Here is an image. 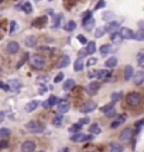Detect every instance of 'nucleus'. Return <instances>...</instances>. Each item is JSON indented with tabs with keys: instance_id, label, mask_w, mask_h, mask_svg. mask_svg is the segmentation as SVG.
Returning a JSON list of instances; mask_svg holds the SVG:
<instances>
[{
	"instance_id": "obj_1",
	"label": "nucleus",
	"mask_w": 144,
	"mask_h": 152,
	"mask_svg": "<svg viewBox=\"0 0 144 152\" xmlns=\"http://www.w3.org/2000/svg\"><path fill=\"white\" fill-rule=\"evenodd\" d=\"M30 65L33 69H37V71H41V69H44L45 65H47V59H45V56L40 54H35V55H31L30 56Z\"/></svg>"
},
{
	"instance_id": "obj_2",
	"label": "nucleus",
	"mask_w": 144,
	"mask_h": 152,
	"mask_svg": "<svg viewBox=\"0 0 144 152\" xmlns=\"http://www.w3.org/2000/svg\"><path fill=\"white\" fill-rule=\"evenodd\" d=\"M141 94H140L139 92H130L126 94V97H124V102H126V104H127L129 107H132V109H134V107H137L140 103H141Z\"/></svg>"
},
{
	"instance_id": "obj_3",
	"label": "nucleus",
	"mask_w": 144,
	"mask_h": 152,
	"mask_svg": "<svg viewBox=\"0 0 144 152\" xmlns=\"http://www.w3.org/2000/svg\"><path fill=\"white\" fill-rule=\"evenodd\" d=\"M26 130L31 134H41V132H44L45 125L43 123H40L38 120H31L26 124Z\"/></svg>"
},
{
	"instance_id": "obj_4",
	"label": "nucleus",
	"mask_w": 144,
	"mask_h": 152,
	"mask_svg": "<svg viewBox=\"0 0 144 152\" xmlns=\"http://www.w3.org/2000/svg\"><path fill=\"white\" fill-rule=\"evenodd\" d=\"M134 134H136V132H133V130H132V128H124V130L119 134V140H120V142H123V144L132 142V141H133Z\"/></svg>"
},
{
	"instance_id": "obj_5",
	"label": "nucleus",
	"mask_w": 144,
	"mask_h": 152,
	"mask_svg": "<svg viewBox=\"0 0 144 152\" xmlns=\"http://www.w3.org/2000/svg\"><path fill=\"white\" fill-rule=\"evenodd\" d=\"M20 148H21V152H35L37 142L34 141V140H26V141H23Z\"/></svg>"
},
{
	"instance_id": "obj_6",
	"label": "nucleus",
	"mask_w": 144,
	"mask_h": 152,
	"mask_svg": "<svg viewBox=\"0 0 144 152\" xmlns=\"http://www.w3.org/2000/svg\"><path fill=\"white\" fill-rule=\"evenodd\" d=\"M93 135H85L83 132H76V134H72L71 135V141L73 142H86V141H92Z\"/></svg>"
},
{
	"instance_id": "obj_7",
	"label": "nucleus",
	"mask_w": 144,
	"mask_h": 152,
	"mask_svg": "<svg viewBox=\"0 0 144 152\" xmlns=\"http://www.w3.org/2000/svg\"><path fill=\"white\" fill-rule=\"evenodd\" d=\"M18 51H20V45H18L17 41H10V42H7V45H6V54L14 55V54H17Z\"/></svg>"
},
{
	"instance_id": "obj_8",
	"label": "nucleus",
	"mask_w": 144,
	"mask_h": 152,
	"mask_svg": "<svg viewBox=\"0 0 144 152\" xmlns=\"http://www.w3.org/2000/svg\"><path fill=\"white\" fill-rule=\"evenodd\" d=\"M69 109H71V104H69V102L68 100H64V99H61L60 100V103L57 104V111L60 114H65L69 111Z\"/></svg>"
},
{
	"instance_id": "obj_9",
	"label": "nucleus",
	"mask_w": 144,
	"mask_h": 152,
	"mask_svg": "<svg viewBox=\"0 0 144 152\" xmlns=\"http://www.w3.org/2000/svg\"><path fill=\"white\" fill-rule=\"evenodd\" d=\"M96 109V103L92 102V100H88V102H85L83 104L79 106V111L81 113H90V111H93Z\"/></svg>"
},
{
	"instance_id": "obj_10",
	"label": "nucleus",
	"mask_w": 144,
	"mask_h": 152,
	"mask_svg": "<svg viewBox=\"0 0 144 152\" xmlns=\"http://www.w3.org/2000/svg\"><path fill=\"white\" fill-rule=\"evenodd\" d=\"M82 26H83V28H85L86 31H90V30L95 27V18H93V16L90 14V16H88V17H83V18H82Z\"/></svg>"
},
{
	"instance_id": "obj_11",
	"label": "nucleus",
	"mask_w": 144,
	"mask_h": 152,
	"mask_svg": "<svg viewBox=\"0 0 144 152\" xmlns=\"http://www.w3.org/2000/svg\"><path fill=\"white\" fill-rule=\"evenodd\" d=\"M99 89H100L99 82H90L88 86H86V92H88L90 96H93V94H96V93L99 92Z\"/></svg>"
},
{
	"instance_id": "obj_12",
	"label": "nucleus",
	"mask_w": 144,
	"mask_h": 152,
	"mask_svg": "<svg viewBox=\"0 0 144 152\" xmlns=\"http://www.w3.org/2000/svg\"><path fill=\"white\" fill-rule=\"evenodd\" d=\"M120 33H122L124 39H134V37H136V33H134L132 28H127V27L120 28Z\"/></svg>"
},
{
	"instance_id": "obj_13",
	"label": "nucleus",
	"mask_w": 144,
	"mask_h": 152,
	"mask_svg": "<svg viewBox=\"0 0 144 152\" xmlns=\"http://www.w3.org/2000/svg\"><path fill=\"white\" fill-rule=\"evenodd\" d=\"M133 82H134V85H136V86L143 85V82H144V71L136 72V73H134V76H133Z\"/></svg>"
},
{
	"instance_id": "obj_14",
	"label": "nucleus",
	"mask_w": 144,
	"mask_h": 152,
	"mask_svg": "<svg viewBox=\"0 0 144 152\" xmlns=\"http://www.w3.org/2000/svg\"><path fill=\"white\" fill-rule=\"evenodd\" d=\"M24 45H26L27 48H34V47L37 45V37H35V35H28V37H26Z\"/></svg>"
},
{
	"instance_id": "obj_15",
	"label": "nucleus",
	"mask_w": 144,
	"mask_h": 152,
	"mask_svg": "<svg viewBox=\"0 0 144 152\" xmlns=\"http://www.w3.org/2000/svg\"><path fill=\"white\" fill-rule=\"evenodd\" d=\"M124 121H126V115H124V114H120V115H117L116 118H115V121H113V123L110 124V128H112V130H115V128H117L119 125H122Z\"/></svg>"
},
{
	"instance_id": "obj_16",
	"label": "nucleus",
	"mask_w": 144,
	"mask_h": 152,
	"mask_svg": "<svg viewBox=\"0 0 144 152\" xmlns=\"http://www.w3.org/2000/svg\"><path fill=\"white\" fill-rule=\"evenodd\" d=\"M120 27V23H117V21H113V20H112V21H109L107 23V24H106L105 26V28H106V31H107V33H115V31H117V28Z\"/></svg>"
},
{
	"instance_id": "obj_17",
	"label": "nucleus",
	"mask_w": 144,
	"mask_h": 152,
	"mask_svg": "<svg viewBox=\"0 0 144 152\" xmlns=\"http://www.w3.org/2000/svg\"><path fill=\"white\" fill-rule=\"evenodd\" d=\"M110 39L113 44H122L124 38H123L122 33H120V30H119V31H115V33L110 34Z\"/></svg>"
},
{
	"instance_id": "obj_18",
	"label": "nucleus",
	"mask_w": 144,
	"mask_h": 152,
	"mask_svg": "<svg viewBox=\"0 0 144 152\" xmlns=\"http://www.w3.org/2000/svg\"><path fill=\"white\" fill-rule=\"evenodd\" d=\"M124 151V148H123L122 144H119L116 141H112L109 144V152H123Z\"/></svg>"
},
{
	"instance_id": "obj_19",
	"label": "nucleus",
	"mask_w": 144,
	"mask_h": 152,
	"mask_svg": "<svg viewBox=\"0 0 144 152\" xmlns=\"http://www.w3.org/2000/svg\"><path fill=\"white\" fill-rule=\"evenodd\" d=\"M47 16H41V17H37L35 20L33 21V26L34 27H37V28H41V27H44L45 24H47Z\"/></svg>"
},
{
	"instance_id": "obj_20",
	"label": "nucleus",
	"mask_w": 144,
	"mask_h": 152,
	"mask_svg": "<svg viewBox=\"0 0 144 152\" xmlns=\"http://www.w3.org/2000/svg\"><path fill=\"white\" fill-rule=\"evenodd\" d=\"M68 64H69V55L64 54L60 56V59H58V64H57V66L58 68H65V66H68Z\"/></svg>"
},
{
	"instance_id": "obj_21",
	"label": "nucleus",
	"mask_w": 144,
	"mask_h": 152,
	"mask_svg": "<svg viewBox=\"0 0 144 152\" xmlns=\"http://www.w3.org/2000/svg\"><path fill=\"white\" fill-rule=\"evenodd\" d=\"M134 76V69H133V66L132 65H127L126 68H124V80H130L132 77Z\"/></svg>"
},
{
	"instance_id": "obj_22",
	"label": "nucleus",
	"mask_w": 144,
	"mask_h": 152,
	"mask_svg": "<svg viewBox=\"0 0 144 152\" xmlns=\"http://www.w3.org/2000/svg\"><path fill=\"white\" fill-rule=\"evenodd\" d=\"M38 104H40L38 100H31L30 103L26 104V111H27V113H31V111H34V110H37Z\"/></svg>"
},
{
	"instance_id": "obj_23",
	"label": "nucleus",
	"mask_w": 144,
	"mask_h": 152,
	"mask_svg": "<svg viewBox=\"0 0 144 152\" xmlns=\"http://www.w3.org/2000/svg\"><path fill=\"white\" fill-rule=\"evenodd\" d=\"M100 55L102 56H107V55L110 54V51H112V45L110 44H105V45H102L100 47Z\"/></svg>"
},
{
	"instance_id": "obj_24",
	"label": "nucleus",
	"mask_w": 144,
	"mask_h": 152,
	"mask_svg": "<svg viewBox=\"0 0 144 152\" xmlns=\"http://www.w3.org/2000/svg\"><path fill=\"white\" fill-rule=\"evenodd\" d=\"M9 86H10V89H13V90H18L20 87H23V83H21V80H18V79H11L10 83H9Z\"/></svg>"
},
{
	"instance_id": "obj_25",
	"label": "nucleus",
	"mask_w": 144,
	"mask_h": 152,
	"mask_svg": "<svg viewBox=\"0 0 144 152\" xmlns=\"http://www.w3.org/2000/svg\"><path fill=\"white\" fill-rule=\"evenodd\" d=\"M73 86H75V80H73V79H68V80L64 82V86H62V89H64L65 92H68V90L73 89Z\"/></svg>"
},
{
	"instance_id": "obj_26",
	"label": "nucleus",
	"mask_w": 144,
	"mask_h": 152,
	"mask_svg": "<svg viewBox=\"0 0 144 152\" xmlns=\"http://www.w3.org/2000/svg\"><path fill=\"white\" fill-rule=\"evenodd\" d=\"M62 14L60 13V14H55L54 16V20H52V28H58L60 26H61V20H62Z\"/></svg>"
},
{
	"instance_id": "obj_27",
	"label": "nucleus",
	"mask_w": 144,
	"mask_h": 152,
	"mask_svg": "<svg viewBox=\"0 0 144 152\" xmlns=\"http://www.w3.org/2000/svg\"><path fill=\"white\" fill-rule=\"evenodd\" d=\"M89 132H92V135H98V134H100V132H102V130H100L99 125L95 123V124L89 125Z\"/></svg>"
},
{
	"instance_id": "obj_28",
	"label": "nucleus",
	"mask_w": 144,
	"mask_h": 152,
	"mask_svg": "<svg viewBox=\"0 0 144 152\" xmlns=\"http://www.w3.org/2000/svg\"><path fill=\"white\" fill-rule=\"evenodd\" d=\"M109 76H110V72L106 71V69L96 71V77H98V79H105V77H109Z\"/></svg>"
},
{
	"instance_id": "obj_29",
	"label": "nucleus",
	"mask_w": 144,
	"mask_h": 152,
	"mask_svg": "<svg viewBox=\"0 0 144 152\" xmlns=\"http://www.w3.org/2000/svg\"><path fill=\"white\" fill-rule=\"evenodd\" d=\"M83 62L81 58H78L76 61H75V64H73V69H75V72H82L83 71Z\"/></svg>"
},
{
	"instance_id": "obj_30",
	"label": "nucleus",
	"mask_w": 144,
	"mask_h": 152,
	"mask_svg": "<svg viewBox=\"0 0 144 152\" xmlns=\"http://www.w3.org/2000/svg\"><path fill=\"white\" fill-rule=\"evenodd\" d=\"M81 128H82V124H81V123H76V124L71 125V127L68 128V131L72 132V134H76V132H81Z\"/></svg>"
},
{
	"instance_id": "obj_31",
	"label": "nucleus",
	"mask_w": 144,
	"mask_h": 152,
	"mask_svg": "<svg viewBox=\"0 0 144 152\" xmlns=\"http://www.w3.org/2000/svg\"><path fill=\"white\" fill-rule=\"evenodd\" d=\"M106 68H109V69H112V68H115V66L117 65V59L115 58V56H112V58H109V59L105 62Z\"/></svg>"
},
{
	"instance_id": "obj_32",
	"label": "nucleus",
	"mask_w": 144,
	"mask_h": 152,
	"mask_svg": "<svg viewBox=\"0 0 144 152\" xmlns=\"http://www.w3.org/2000/svg\"><path fill=\"white\" fill-rule=\"evenodd\" d=\"M10 135H11V130L6 128V127L0 128V138H1V140H6L7 137H10Z\"/></svg>"
},
{
	"instance_id": "obj_33",
	"label": "nucleus",
	"mask_w": 144,
	"mask_h": 152,
	"mask_svg": "<svg viewBox=\"0 0 144 152\" xmlns=\"http://www.w3.org/2000/svg\"><path fill=\"white\" fill-rule=\"evenodd\" d=\"M113 17H115V14H113V11H103L102 13V18L105 20V21H112L113 20Z\"/></svg>"
},
{
	"instance_id": "obj_34",
	"label": "nucleus",
	"mask_w": 144,
	"mask_h": 152,
	"mask_svg": "<svg viewBox=\"0 0 144 152\" xmlns=\"http://www.w3.org/2000/svg\"><path fill=\"white\" fill-rule=\"evenodd\" d=\"M62 117H61V114H58V115H54V118H52V124L55 125V127H61L62 125Z\"/></svg>"
},
{
	"instance_id": "obj_35",
	"label": "nucleus",
	"mask_w": 144,
	"mask_h": 152,
	"mask_svg": "<svg viewBox=\"0 0 144 152\" xmlns=\"http://www.w3.org/2000/svg\"><path fill=\"white\" fill-rule=\"evenodd\" d=\"M86 51H88V54H95V51H96V44L93 41H90V42L86 44Z\"/></svg>"
},
{
	"instance_id": "obj_36",
	"label": "nucleus",
	"mask_w": 144,
	"mask_h": 152,
	"mask_svg": "<svg viewBox=\"0 0 144 152\" xmlns=\"http://www.w3.org/2000/svg\"><path fill=\"white\" fill-rule=\"evenodd\" d=\"M113 109H115V103H109V104H105V106L100 109V111H102L103 114H106V113H109V111L113 110Z\"/></svg>"
},
{
	"instance_id": "obj_37",
	"label": "nucleus",
	"mask_w": 144,
	"mask_h": 152,
	"mask_svg": "<svg viewBox=\"0 0 144 152\" xmlns=\"http://www.w3.org/2000/svg\"><path fill=\"white\" fill-rule=\"evenodd\" d=\"M106 33V28L105 27H99V28H96V31H95V37L96 38H100V37H103Z\"/></svg>"
},
{
	"instance_id": "obj_38",
	"label": "nucleus",
	"mask_w": 144,
	"mask_h": 152,
	"mask_svg": "<svg viewBox=\"0 0 144 152\" xmlns=\"http://www.w3.org/2000/svg\"><path fill=\"white\" fill-rule=\"evenodd\" d=\"M122 97H123V93L122 92L113 93V94H112V103H116V102H119Z\"/></svg>"
},
{
	"instance_id": "obj_39",
	"label": "nucleus",
	"mask_w": 144,
	"mask_h": 152,
	"mask_svg": "<svg viewBox=\"0 0 144 152\" xmlns=\"http://www.w3.org/2000/svg\"><path fill=\"white\" fill-rule=\"evenodd\" d=\"M75 28H76V23H75V21H69V23L67 24V26H65V30H67L68 33H71V31H73Z\"/></svg>"
},
{
	"instance_id": "obj_40",
	"label": "nucleus",
	"mask_w": 144,
	"mask_h": 152,
	"mask_svg": "<svg viewBox=\"0 0 144 152\" xmlns=\"http://www.w3.org/2000/svg\"><path fill=\"white\" fill-rule=\"evenodd\" d=\"M48 102H50V104H51V107H54V106H57V104L60 103V99L57 97V96H50V99H48Z\"/></svg>"
},
{
	"instance_id": "obj_41",
	"label": "nucleus",
	"mask_w": 144,
	"mask_h": 152,
	"mask_svg": "<svg viewBox=\"0 0 144 152\" xmlns=\"http://www.w3.org/2000/svg\"><path fill=\"white\" fill-rule=\"evenodd\" d=\"M23 10H24V13H26V14H30V13L33 11V6H31V3L26 1V3H24V7H23Z\"/></svg>"
},
{
	"instance_id": "obj_42",
	"label": "nucleus",
	"mask_w": 144,
	"mask_h": 152,
	"mask_svg": "<svg viewBox=\"0 0 144 152\" xmlns=\"http://www.w3.org/2000/svg\"><path fill=\"white\" fill-rule=\"evenodd\" d=\"M137 64H140V65L144 64V49H141L139 54H137Z\"/></svg>"
},
{
	"instance_id": "obj_43",
	"label": "nucleus",
	"mask_w": 144,
	"mask_h": 152,
	"mask_svg": "<svg viewBox=\"0 0 144 152\" xmlns=\"http://www.w3.org/2000/svg\"><path fill=\"white\" fill-rule=\"evenodd\" d=\"M134 39H137V41H144V31L139 30V31L136 33V37H134Z\"/></svg>"
},
{
	"instance_id": "obj_44",
	"label": "nucleus",
	"mask_w": 144,
	"mask_h": 152,
	"mask_svg": "<svg viewBox=\"0 0 144 152\" xmlns=\"http://www.w3.org/2000/svg\"><path fill=\"white\" fill-rule=\"evenodd\" d=\"M105 6H106V1H105V0H99V1L96 3V6H95L93 10H100V9H103Z\"/></svg>"
},
{
	"instance_id": "obj_45",
	"label": "nucleus",
	"mask_w": 144,
	"mask_h": 152,
	"mask_svg": "<svg viewBox=\"0 0 144 152\" xmlns=\"http://www.w3.org/2000/svg\"><path fill=\"white\" fill-rule=\"evenodd\" d=\"M10 34H14L17 33V23L16 21H11L10 23V31H9Z\"/></svg>"
},
{
	"instance_id": "obj_46",
	"label": "nucleus",
	"mask_w": 144,
	"mask_h": 152,
	"mask_svg": "<svg viewBox=\"0 0 144 152\" xmlns=\"http://www.w3.org/2000/svg\"><path fill=\"white\" fill-rule=\"evenodd\" d=\"M76 39H78V41H79V42H81V44H83V45H85V44H88V42H89L88 39L85 38V35H82V34H79V35H78V37H76Z\"/></svg>"
},
{
	"instance_id": "obj_47",
	"label": "nucleus",
	"mask_w": 144,
	"mask_h": 152,
	"mask_svg": "<svg viewBox=\"0 0 144 152\" xmlns=\"http://www.w3.org/2000/svg\"><path fill=\"white\" fill-rule=\"evenodd\" d=\"M86 55H88V51H86V49H81V51L78 52V58H81V59H82V58H85Z\"/></svg>"
},
{
	"instance_id": "obj_48",
	"label": "nucleus",
	"mask_w": 144,
	"mask_h": 152,
	"mask_svg": "<svg viewBox=\"0 0 144 152\" xmlns=\"http://www.w3.org/2000/svg\"><path fill=\"white\" fill-rule=\"evenodd\" d=\"M62 79H64V73H58V75L54 77V83H60Z\"/></svg>"
},
{
	"instance_id": "obj_49",
	"label": "nucleus",
	"mask_w": 144,
	"mask_h": 152,
	"mask_svg": "<svg viewBox=\"0 0 144 152\" xmlns=\"http://www.w3.org/2000/svg\"><path fill=\"white\" fill-rule=\"evenodd\" d=\"M105 115L107 117V118H112V117H117V115H116V110H115V109L110 110V111H109V113H106Z\"/></svg>"
},
{
	"instance_id": "obj_50",
	"label": "nucleus",
	"mask_w": 144,
	"mask_h": 152,
	"mask_svg": "<svg viewBox=\"0 0 144 152\" xmlns=\"http://www.w3.org/2000/svg\"><path fill=\"white\" fill-rule=\"evenodd\" d=\"M96 62H98V59H96V58H90V59L86 62V66H89V68H90V66H93Z\"/></svg>"
},
{
	"instance_id": "obj_51",
	"label": "nucleus",
	"mask_w": 144,
	"mask_h": 152,
	"mask_svg": "<svg viewBox=\"0 0 144 152\" xmlns=\"http://www.w3.org/2000/svg\"><path fill=\"white\" fill-rule=\"evenodd\" d=\"M0 148H1V149H6V148H9V142L6 141V140H1V141H0Z\"/></svg>"
},
{
	"instance_id": "obj_52",
	"label": "nucleus",
	"mask_w": 144,
	"mask_h": 152,
	"mask_svg": "<svg viewBox=\"0 0 144 152\" xmlns=\"http://www.w3.org/2000/svg\"><path fill=\"white\" fill-rule=\"evenodd\" d=\"M88 77L89 79H95V77H96V71H89Z\"/></svg>"
},
{
	"instance_id": "obj_53",
	"label": "nucleus",
	"mask_w": 144,
	"mask_h": 152,
	"mask_svg": "<svg viewBox=\"0 0 144 152\" xmlns=\"http://www.w3.org/2000/svg\"><path fill=\"white\" fill-rule=\"evenodd\" d=\"M23 7H24V3L20 1V3H17L16 4V10H23Z\"/></svg>"
},
{
	"instance_id": "obj_54",
	"label": "nucleus",
	"mask_w": 144,
	"mask_h": 152,
	"mask_svg": "<svg viewBox=\"0 0 144 152\" xmlns=\"http://www.w3.org/2000/svg\"><path fill=\"white\" fill-rule=\"evenodd\" d=\"M1 89H3L4 92H7V90H10V86H9V85H6V83H1Z\"/></svg>"
},
{
	"instance_id": "obj_55",
	"label": "nucleus",
	"mask_w": 144,
	"mask_h": 152,
	"mask_svg": "<svg viewBox=\"0 0 144 152\" xmlns=\"http://www.w3.org/2000/svg\"><path fill=\"white\" fill-rule=\"evenodd\" d=\"M43 107H44V109H50V107H51L50 102H48V100H47V102H44V103H43Z\"/></svg>"
},
{
	"instance_id": "obj_56",
	"label": "nucleus",
	"mask_w": 144,
	"mask_h": 152,
	"mask_svg": "<svg viewBox=\"0 0 144 152\" xmlns=\"http://www.w3.org/2000/svg\"><path fill=\"white\" fill-rule=\"evenodd\" d=\"M58 152H71V149H69L68 147H64V148H61V149H60Z\"/></svg>"
},
{
	"instance_id": "obj_57",
	"label": "nucleus",
	"mask_w": 144,
	"mask_h": 152,
	"mask_svg": "<svg viewBox=\"0 0 144 152\" xmlns=\"http://www.w3.org/2000/svg\"><path fill=\"white\" fill-rule=\"evenodd\" d=\"M88 121H89V118H82V120H79V123H81V124H88Z\"/></svg>"
},
{
	"instance_id": "obj_58",
	"label": "nucleus",
	"mask_w": 144,
	"mask_h": 152,
	"mask_svg": "<svg viewBox=\"0 0 144 152\" xmlns=\"http://www.w3.org/2000/svg\"><path fill=\"white\" fill-rule=\"evenodd\" d=\"M139 28L141 31H144V21H139Z\"/></svg>"
},
{
	"instance_id": "obj_59",
	"label": "nucleus",
	"mask_w": 144,
	"mask_h": 152,
	"mask_svg": "<svg viewBox=\"0 0 144 152\" xmlns=\"http://www.w3.org/2000/svg\"><path fill=\"white\" fill-rule=\"evenodd\" d=\"M34 1H37V3H38V1H41V0H34Z\"/></svg>"
},
{
	"instance_id": "obj_60",
	"label": "nucleus",
	"mask_w": 144,
	"mask_h": 152,
	"mask_svg": "<svg viewBox=\"0 0 144 152\" xmlns=\"http://www.w3.org/2000/svg\"><path fill=\"white\" fill-rule=\"evenodd\" d=\"M37 152H45V151H37Z\"/></svg>"
},
{
	"instance_id": "obj_61",
	"label": "nucleus",
	"mask_w": 144,
	"mask_h": 152,
	"mask_svg": "<svg viewBox=\"0 0 144 152\" xmlns=\"http://www.w3.org/2000/svg\"><path fill=\"white\" fill-rule=\"evenodd\" d=\"M143 106H144V99H143Z\"/></svg>"
},
{
	"instance_id": "obj_62",
	"label": "nucleus",
	"mask_w": 144,
	"mask_h": 152,
	"mask_svg": "<svg viewBox=\"0 0 144 152\" xmlns=\"http://www.w3.org/2000/svg\"><path fill=\"white\" fill-rule=\"evenodd\" d=\"M90 152H98V151H90Z\"/></svg>"
},
{
	"instance_id": "obj_63",
	"label": "nucleus",
	"mask_w": 144,
	"mask_h": 152,
	"mask_svg": "<svg viewBox=\"0 0 144 152\" xmlns=\"http://www.w3.org/2000/svg\"><path fill=\"white\" fill-rule=\"evenodd\" d=\"M48 1H52V0H48Z\"/></svg>"
},
{
	"instance_id": "obj_64",
	"label": "nucleus",
	"mask_w": 144,
	"mask_h": 152,
	"mask_svg": "<svg viewBox=\"0 0 144 152\" xmlns=\"http://www.w3.org/2000/svg\"><path fill=\"white\" fill-rule=\"evenodd\" d=\"M141 66H144V65H141Z\"/></svg>"
}]
</instances>
